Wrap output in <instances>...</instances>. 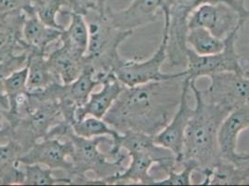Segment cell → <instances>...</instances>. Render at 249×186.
<instances>
[{
  "label": "cell",
  "mask_w": 249,
  "mask_h": 186,
  "mask_svg": "<svg viewBox=\"0 0 249 186\" xmlns=\"http://www.w3.org/2000/svg\"><path fill=\"white\" fill-rule=\"evenodd\" d=\"M249 128V104L232 110L218 130V146L222 160L232 161L238 154L239 135Z\"/></svg>",
  "instance_id": "obj_15"
},
{
  "label": "cell",
  "mask_w": 249,
  "mask_h": 186,
  "mask_svg": "<svg viewBox=\"0 0 249 186\" xmlns=\"http://www.w3.org/2000/svg\"><path fill=\"white\" fill-rule=\"evenodd\" d=\"M122 150L127 152L130 162L122 172L109 180V185L130 183L153 186L156 180L151 173L153 166L158 167L166 176L176 170L177 167L179 166L176 155L170 150L157 145L154 136L134 131L121 133L107 153L116 158L122 154Z\"/></svg>",
  "instance_id": "obj_3"
},
{
  "label": "cell",
  "mask_w": 249,
  "mask_h": 186,
  "mask_svg": "<svg viewBox=\"0 0 249 186\" xmlns=\"http://www.w3.org/2000/svg\"><path fill=\"white\" fill-rule=\"evenodd\" d=\"M73 131L76 135L84 138H96L107 136L111 137L113 143H115L121 133L107 124L104 118H97L94 116H87L81 120L74 121L72 124Z\"/></svg>",
  "instance_id": "obj_24"
},
{
  "label": "cell",
  "mask_w": 249,
  "mask_h": 186,
  "mask_svg": "<svg viewBox=\"0 0 249 186\" xmlns=\"http://www.w3.org/2000/svg\"><path fill=\"white\" fill-rule=\"evenodd\" d=\"M19 168L22 173L21 185L24 186H54L60 183L72 185L71 178H55L52 168L40 164L19 163Z\"/></svg>",
  "instance_id": "obj_23"
},
{
  "label": "cell",
  "mask_w": 249,
  "mask_h": 186,
  "mask_svg": "<svg viewBox=\"0 0 249 186\" xmlns=\"http://www.w3.org/2000/svg\"><path fill=\"white\" fill-rule=\"evenodd\" d=\"M240 31L236 30L230 34L224 39V49L215 54L199 55L188 47L185 72L191 82H196L202 76H211L219 73L248 71L235 47Z\"/></svg>",
  "instance_id": "obj_8"
},
{
  "label": "cell",
  "mask_w": 249,
  "mask_h": 186,
  "mask_svg": "<svg viewBox=\"0 0 249 186\" xmlns=\"http://www.w3.org/2000/svg\"><path fill=\"white\" fill-rule=\"evenodd\" d=\"M210 85L201 91L209 103L232 111L249 104V71L245 73L224 72L213 74Z\"/></svg>",
  "instance_id": "obj_10"
},
{
  "label": "cell",
  "mask_w": 249,
  "mask_h": 186,
  "mask_svg": "<svg viewBox=\"0 0 249 186\" xmlns=\"http://www.w3.org/2000/svg\"><path fill=\"white\" fill-rule=\"evenodd\" d=\"M24 153L17 141L10 139L0 145V185H21L22 173L19 168V158Z\"/></svg>",
  "instance_id": "obj_20"
},
{
  "label": "cell",
  "mask_w": 249,
  "mask_h": 186,
  "mask_svg": "<svg viewBox=\"0 0 249 186\" xmlns=\"http://www.w3.org/2000/svg\"><path fill=\"white\" fill-rule=\"evenodd\" d=\"M180 165L182 169L179 171L173 170L164 179L156 180L153 186H192L194 182L192 176L197 171V165L193 161H183Z\"/></svg>",
  "instance_id": "obj_27"
},
{
  "label": "cell",
  "mask_w": 249,
  "mask_h": 186,
  "mask_svg": "<svg viewBox=\"0 0 249 186\" xmlns=\"http://www.w3.org/2000/svg\"><path fill=\"white\" fill-rule=\"evenodd\" d=\"M69 8L68 0H33V8L38 19L46 25L64 30V27L57 20L62 8Z\"/></svg>",
  "instance_id": "obj_25"
},
{
  "label": "cell",
  "mask_w": 249,
  "mask_h": 186,
  "mask_svg": "<svg viewBox=\"0 0 249 186\" xmlns=\"http://www.w3.org/2000/svg\"><path fill=\"white\" fill-rule=\"evenodd\" d=\"M89 27V46L85 55L86 61L91 64L95 75L104 82V78L114 72L122 62L118 49L120 45L132 36V31H121L114 27L106 15L97 11L88 12L85 16Z\"/></svg>",
  "instance_id": "obj_4"
},
{
  "label": "cell",
  "mask_w": 249,
  "mask_h": 186,
  "mask_svg": "<svg viewBox=\"0 0 249 186\" xmlns=\"http://www.w3.org/2000/svg\"><path fill=\"white\" fill-rule=\"evenodd\" d=\"M62 31L43 23L34 10L25 12L22 38L30 50L46 53L52 43L60 40Z\"/></svg>",
  "instance_id": "obj_17"
},
{
  "label": "cell",
  "mask_w": 249,
  "mask_h": 186,
  "mask_svg": "<svg viewBox=\"0 0 249 186\" xmlns=\"http://www.w3.org/2000/svg\"><path fill=\"white\" fill-rule=\"evenodd\" d=\"M0 106L3 109V111H6L9 109V101L5 93L3 77L1 76H0Z\"/></svg>",
  "instance_id": "obj_31"
},
{
  "label": "cell",
  "mask_w": 249,
  "mask_h": 186,
  "mask_svg": "<svg viewBox=\"0 0 249 186\" xmlns=\"http://www.w3.org/2000/svg\"><path fill=\"white\" fill-rule=\"evenodd\" d=\"M190 85V79L185 76L180 102L175 114L172 116L168 124L160 132L154 136V140L157 145L170 150L176 155L178 164L180 163L183 151L184 136L187 126L194 114V107L190 105L188 101Z\"/></svg>",
  "instance_id": "obj_13"
},
{
  "label": "cell",
  "mask_w": 249,
  "mask_h": 186,
  "mask_svg": "<svg viewBox=\"0 0 249 186\" xmlns=\"http://www.w3.org/2000/svg\"><path fill=\"white\" fill-rule=\"evenodd\" d=\"M167 29L164 26L163 37L156 52L145 61L123 59L114 70L116 78L124 87H134L186 75L185 70L173 74L162 72V65L167 59Z\"/></svg>",
  "instance_id": "obj_9"
},
{
  "label": "cell",
  "mask_w": 249,
  "mask_h": 186,
  "mask_svg": "<svg viewBox=\"0 0 249 186\" xmlns=\"http://www.w3.org/2000/svg\"><path fill=\"white\" fill-rule=\"evenodd\" d=\"M166 4V0H132L124 10L113 11L108 7L106 13L116 29L133 32L157 21L158 12L164 11Z\"/></svg>",
  "instance_id": "obj_14"
},
{
  "label": "cell",
  "mask_w": 249,
  "mask_h": 186,
  "mask_svg": "<svg viewBox=\"0 0 249 186\" xmlns=\"http://www.w3.org/2000/svg\"><path fill=\"white\" fill-rule=\"evenodd\" d=\"M73 146L70 140L62 141L58 138H43L35 143L31 148L19 158L21 164H40L55 169H62L67 174L72 169L70 160ZM68 176V175H67Z\"/></svg>",
  "instance_id": "obj_12"
},
{
  "label": "cell",
  "mask_w": 249,
  "mask_h": 186,
  "mask_svg": "<svg viewBox=\"0 0 249 186\" xmlns=\"http://www.w3.org/2000/svg\"><path fill=\"white\" fill-rule=\"evenodd\" d=\"M47 59L52 73L63 85L75 80L87 64L85 57L75 56L60 45L47 55Z\"/></svg>",
  "instance_id": "obj_18"
},
{
  "label": "cell",
  "mask_w": 249,
  "mask_h": 186,
  "mask_svg": "<svg viewBox=\"0 0 249 186\" xmlns=\"http://www.w3.org/2000/svg\"><path fill=\"white\" fill-rule=\"evenodd\" d=\"M33 9V0H0V16Z\"/></svg>",
  "instance_id": "obj_29"
},
{
  "label": "cell",
  "mask_w": 249,
  "mask_h": 186,
  "mask_svg": "<svg viewBox=\"0 0 249 186\" xmlns=\"http://www.w3.org/2000/svg\"><path fill=\"white\" fill-rule=\"evenodd\" d=\"M185 76L124 87L104 120L119 133L156 136L175 114Z\"/></svg>",
  "instance_id": "obj_1"
},
{
  "label": "cell",
  "mask_w": 249,
  "mask_h": 186,
  "mask_svg": "<svg viewBox=\"0 0 249 186\" xmlns=\"http://www.w3.org/2000/svg\"><path fill=\"white\" fill-rule=\"evenodd\" d=\"M4 120H5V118H4V114H3V109L0 106V130L4 127Z\"/></svg>",
  "instance_id": "obj_32"
},
{
  "label": "cell",
  "mask_w": 249,
  "mask_h": 186,
  "mask_svg": "<svg viewBox=\"0 0 249 186\" xmlns=\"http://www.w3.org/2000/svg\"><path fill=\"white\" fill-rule=\"evenodd\" d=\"M28 91H43L59 82L47 59V54L30 50L28 53ZM62 84V83H61Z\"/></svg>",
  "instance_id": "obj_21"
},
{
  "label": "cell",
  "mask_w": 249,
  "mask_h": 186,
  "mask_svg": "<svg viewBox=\"0 0 249 186\" xmlns=\"http://www.w3.org/2000/svg\"><path fill=\"white\" fill-rule=\"evenodd\" d=\"M207 3H226L238 11L246 21L249 20V10L239 0H166L162 11L167 29V60L171 67H183L187 64L188 20L191 13Z\"/></svg>",
  "instance_id": "obj_5"
},
{
  "label": "cell",
  "mask_w": 249,
  "mask_h": 186,
  "mask_svg": "<svg viewBox=\"0 0 249 186\" xmlns=\"http://www.w3.org/2000/svg\"><path fill=\"white\" fill-rule=\"evenodd\" d=\"M62 85L61 83L52 85L50 95L31 113L3 127L0 130V137H6L7 141L10 139L17 141L22 146L24 153L35 143L43 139L52 127L63 120L59 104Z\"/></svg>",
  "instance_id": "obj_7"
},
{
  "label": "cell",
  "mask_w": 249,
  "mask_h": 186,
  "mask_svg": "<svg viewBox=\"0 0 249 186\" xmlns=\"http://www.w3.org/2000/svg\"><path fill=\"white\" fill-rule=\"evenodd\" d=\"M247 21L238 11L226 3H207L191 13L188 27H204L215 37L225 39L230 34L241 30Z\"/></svg>",
  "instance_id": "obj_11"
},
{
  "label": "cell",
  "mask_w": 249,
  "mask_h": 186,
  "mask_svg": "<svg viewBox=\"0 0 249 186\" xmlns=\"http://www.w3.org/2000/svg\"><path fill=\"white\" fill-rule=\"evenodd\" d=\"M71 21L60 37V45L75 56L85 57L89 46L88 22L82 14L69 11Z\"/></svg>",
  "instance_id": "obj_19"
},
{
  "label": "cell",
  "mask_w": 249,
  "mask_h": 186,
  "mask_svg": "<svg viewBox=\"0 0 249 186\" xmlns=\"http://www.w3.org/2000/svg\"><path fill=\"white\" fill-rule=\"evenodd\" d=\"M191 92L195 96L194 114L187 126L180 163L193 161L197 165L204 178L221 161L218 146V130L231 111L207 101L196 82H191Z\"/></svg>",
  "instance_id": "obj_2"
},
{
  "label": "cell",
  "mask_w": 249,
  "mask_h": 186,
  "mask_svg": "<svg viewBox=\"0 0 249 186\" xmlns=\"http://www.w3.org/2000/svg\"><path fill=\"white\" fill-rule=\"evenodd\" d=\"M89 5L91 11H97L102 15H106L108 6L106 4L107 0H86Z\"/></svg>",
  "instance_id": "obj_30"
},
{
  "label": "cell",
  "mask_w": 249,
  "mask_h": 186,
  "mask_svg": "<svg viewBox=\"0 0 249 186\" xmlns=\"http://www.w3.org/2000/svg\"><path fill=\"white\" fill-rule=\"evenodd\" d=\"M28 79V66L27 64L19 70L11 73V74L3 77L4 89L7 95L9 104L21 93H26Z\"/></svg>",
  "instance_id": "obj_26"
},
{
  "label": "cell",
  "mask_w": 249,
  "mask_h": 186,
  "mask_svg": "<svg viewBox=\"0 0 249 186\" xmlns=\"http://www.w3.org/2000/svg\"><path fill=\"white\" fill-rule=\"evenodd\" d=\"M244 185H249V180H247V181L244 183Z\"/></svg>",
  "instance_id": "obj_33"
},
{
  "label": "cell",
  "mask_w": 249,
  "mask_h": 186,
  "mask_svg": "<svg viewBox=\"0 0 249 186\" xmlns=\"http://www.w3.org/2000/svg\"><path fill=\"white\" fill-rule=\"evenodd\" d=\"M102 86L103 88L100 92H93L90 94L89 101L83 106L76 109L74 121L81 120L87 116L104 118L124 88L114 73L109 74L104 78Z\"/></svg>",
  "instance_id": "obj_16"
},
{
  "label": "cell",
  "mask_w": 249,
  "mask_h": 186,
  "mask_svg": "<svg viewBox=\"0 0 249 186\" xmlns=\"http://www.w3.org/2000/svg\"><path fill=\"white\" fill-rule=\"evenodd\" d=\"M231 162L233 166L234 185H244L249 179V154L238 153Z\"/></svg>",
  "instance_id": "obj_28"
},
{
  "label": "cell",
  "mask_w": 249,
  "mask_h": 186,
  "mask_svg": "<svg viewBox=\"0 0 249 186\" xmlns=\"http://www.w3.org/2000/svg\"><path fill=\"white\" fill-rule=\"evenodd\" d=\"M188 47L199 55H211L221 52L225 47V40L215 37L204 27L189 29L187 34Z\"/></svg>",
  "instance_id": "obj_22"
},
{
  "label": "cell",
  "mask_w": 249,
  "mask_h": 186,
  "mask_svg": "<svg viewBox=\"0 0 249 186\" xmlns=\"http://www.w3.org/2000/svg\"><path fill=\"white\" fill-rule=\"evenodd\" d=\"M63 138L70 140L73 146V155L70 158L72 169L67 176L72 179V183L74 179L86 178L87 172H93L97 180H102L105 185H109L108 182L112 177L124 170L125 155L123 154L114 159L108 153H102L99 150L101 144L112 141L107 136L91 139L84 138L75 134L71 126Z\"/></svg>",
  "instance_id": "obj_6"
}]
</instances>
